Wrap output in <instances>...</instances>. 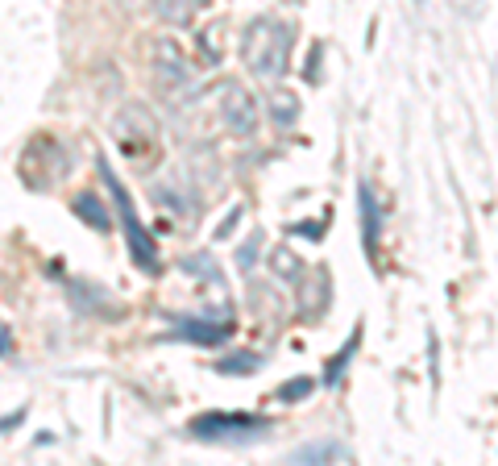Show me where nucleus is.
I'll return each instance as SVG.
<instances>
[{
  "mask_svg": "<svg viewBox=\"0 0 498 466\" xmlns=\"http://www.w3.org/2000/svg\"><path fill=\"white\" fill-rule=\"evenodd\" d=\"M270 109H274V121H278V125H295V117H299V100L291 96V92H278V96L270 100Z\"/></svg>",
  "mask_w": 498,
  "mask_h": 466,
  "instance_id": "14",
  "label": "nucleus"
},
{
  "mask_svg": "<svg viewBox=\"0 0 498 466\" xmlns=\"http://www.w3.org/2000/svg\"><path fill=\"white\" fill-rule=\"evenodd\" d=\"M308 80H320V46H312V67H308Z\"/></svg>",
  "mask_w": 498,
  "mask_h": 466,
  "instance_id": "19",
  "label": "nucleus"
},
{
  "mask_svg": "<svg viewBox=\"0 0 498 466\" xmlns=\"http://www.w3.org/2000/svg\"><path fill=\"white\" fill-rule=\"evenodd\" d=\"M312 379H308V375H299V379H287V383L283 387H278V392H274V396H278V400H303V396H308V392H312Z\"/></svg>",
  "mask_w": 498,
  "mask_h": 466,
  "instance_id": "16",
  "label": "nucleus"
},
{
  "mask_svg": "<svg viewBox=\"0 0 498 466\" xmlns=\"http://www.w3.org/2000/svg\"><path fill=\"white\" fill-rule=\"evenodd\" d=\"M100 179H104L108 188H112V196H117V213H121V225H125V242H129V258H133V267L146 271V275H154V271H158V246H154V238H150V229L142 225V217H137L125 183L112 175V167H108L104 159H100Z\"/></svg>",
  "mask_w": 498,
  "mask_h": 466,
  "instance_id": "2",
  "label": "nucleus"
},
{
  "mask_svg": "<svg viewBox=\"0 0 498 466\" xmlns=\"http://www.w3.org/2000/svg\"><path fill=\"white\" fill-rule=\"evenodd\" d=\"M150 71H154V84L162 92H171V96H179V92L191 88V63H187L183 46L171 38H158L154 46H150Z\"/></svg>",
  "mask_w": 498,
  "mask_h": 466,
  "instance_id": "5",
  "label": "nucleus"
},
{
  "mask_svg": "<svg viewBox=\"0 0 498 466\" xmlns=\"http://www.w3.org/2000/svg\"><path fill=\"white\" fill-rule=\"evenodd\" d=\"M75 217H83L92 229H100V233H108V225H112V221H108V209L100 204V196H92V192H79L75 196Z\"/></svg>",
  "mask_w": 498,
  "mask_h": 466,
  "instance_id": "11",
  "label": "nucleus"
},
{
  "mask_svg": "<svg viewBox=\"0 0 498 466\" xmlns=\"http://www.w3.org/2000/svg\"><path fill=\"white\" fill-rule=\"evenodd\" d=\"M295 233H299V238H320L324 229H320V221H299V225H295Z\"/></svg>",
  "mask_w": 498,
  "mask_h": 466,
  "instance_id": "17",
  "label": "nucleus"
},
{
  "mask_svg": "<svg viewBox=\"0 0 498 466\" xmlns=\"http://www.w3.org/2000/svg\"><path fill=\"white\" fill-rule=\"evenodd\" d=\"M5 350H9V333H0V354H5Z\"/></svg>",
  "mask_w": 498,
  "mask_h": 466,
  "instance_id": "20",
  "label": "nucleus"
},
{
  "mask_svg": "<svg viewBox=\"0 0 498 466\" xmlns=\"http://www.w3.org/2000/svg\"><path fill=\"white\" fill-rule=\"evenodd\" d=\"M357 342H362V333H353V338L345 342V350H341V354H337V358H332V362H328V371H324V383H328V387H337V383H341V371L349 367V358H353V350H357Z\"/></svg>",
  "mask_w": 498,
  "mask_h": 466,
  "instance_id": "13",
  "label": "nucleus"
},
{
  "mask_svg": "<svg viewBox=\"0 0 498 466\" xmlns=\"http://www.w3.org/2000/svg\"><path fill=\"white\" fill-rule=\"evenodd\" d=\"M237 217H241V209H233V213H229V217H225V225L216 229V238H229V233H233V225H237Z\"/></svg>",
  "mask_w": 498,
  "mask_h": 466,
  "instance_id": "18",
  "label": "nucleus"
},
{
  "mask_svg": "<svg viewBox=\"0 0 498 466\" xmlns=\"http://www.w3.org/2000/svg\"><path fill=\"white\" fill-rule=\"evenodd\" d=\"M191 437L200 441H220V446H241V441H254L270 429V417L262 412H200L191 421Z\"/></svg>",
  "mask_w": 498,
  "mask_h": 466,
  "instance_id": "3",
  "label": "nucleus"
},
{
  "mask_svg": "<svg viewBox=\"0 0 498 466\" xmlns=\"http://www.w3.org/2000/svg\"><path fill=\"white\" fill-rule=\"evenodd\" d=\"M258 254H262V233H254V238H249L241 250H237V267H241V271H254V267H258Z\"/></svg>",
  "mask_w": 498,
  "mask_h": 466,
  "instance_id": "15",
  "label": "nucleus"
},
{
  "mask_svg": "<svg viewBox=\"0 0 498 466\" xmlns=\"http://www.w3.org/2000/svg\"><path fill=\"white\" fill-rule=\"evenodd\" d=\"M291 42H295V30L287 25V21L258 17L254 25L245 30V42H241L245 67L254 71L258 80H278V75H287Z\"/></svg>",
  "mask_w": 498,
  "mask_h": 466,
  "instance_id": "1",
  "label": "nucleus"
},
{
  "mask_svg": "<svg viewBox=\"0 0 498 466\" xmlns=\"http://www.w3.org/2000/svg\"><path fill=\"white\" fill-rule=\"evenodd\" d=\"M291 462H349V450L341 441H312L291 454Z\"/></svg>",
  "mask_w": 498,
  "mask_h": 466,
  "instance_id": "9",
  "label": "nucleus"
},
{
  "mask_svg": "<svg viewBox=\"0 0 498 466\" xmlns=\"http://www.w3.org/2000/svg\"><path fill=\"white\" fill-rule=\"evenodd\" d=\"M216 113H220V125L233 134V138H254L258 134V121H262V113H258V100L249 96V88H245L241 80H220L216 84Z\"/></svg>",
  "mask_w": 498,
  "mask_h": 466,
  "instance_id": "4",
  "label": "nucleus"
},
{
  "mask_svg": "<svg viewBox=\"0 0 498 466\" xmlns=\"http://www.w3.org/2000/svg\"><path fill=\"white\" fill-rule=\"evenodd\" d=\"M229 333H233V325L229 321H179V338L187 342H200V346H220V342H229Z\"/></svg>",
  "mask_w": 498,
  "mask_h": 466,
  "instance_id": "8",
  "label": "nucleus"
},
{
  "mask_svg": "<svg viewBox=\"0 0 498 466\" xmlns=\"http://www.w3.org/2000/svg\"><path fill=\"white\" fill-rule=\"evenodd\" d=\"M262 367V354H229L225 362H216L220 375H254Z\"/></svg>",
  "mask_w": 498,
  "mask_h": 466,
  "instance_id": "12",
  "label": "nucleus"
},
{
  "mask_svg": "<svg viewBox=\"0 0 498 466\" xmlns=\"http://www.w3.org/2000/svg\"><path fill=\"white\" fill-rule=\"evenodd\" d=\"M415 5H424V0H415Z\"/></svg>",
  "mask_w": 498,
  "mask_h": 466,
  "instance_id": "21",
  "label": "nucleus"
},
{
  "mask_svg": "<svg viewBox=\"0 0 498 466\" xmlns=\"http://www.w3.org/2000/svg\"><path fill=\"white\" fill-rule=\"evenodd\" d=\"M357 217H362V246L366 254H378V233H382V213H378V200H374L370 183L357 188Z\"/></svg>",
  "mask_w": 498,
  "mask_h": 466,
  "instance_id": "7",
  "label": "nucleus"
},
{
  "mask_svg": "<svg viewBox=\"0 0 498 466\" xmlns=\"http://www.w3.org/2000/svg\"><path fill=\"white\" fill-rule=\"evenodd\" d=\"M112 138H117V146L125 150V154H142L146 146H154L158 142V121L154 113L146 109V104H125V109L117 113V121H112Z\"/></svg>",
  "mask_w": 498,
  "mask_h": 466,
  "instance_id": "6",
  "label": "nucleus"
},
{
  "mask_svg": "<svg viewBox=\"0 0 498 466\" xmlns=\"http://www.w3.org/2000/svg\"><path fill=\"white\" fill-rule=\"evenodd\" d=\"M150 5H154V13L162 21H171V25H187V21L204 9L208 0H150Z\"/></svg>",
  "mask_w": 498,
  "mask_h": 466,
  "instance_id": "10",
  "label": "nucleus"
}]
</instances>
